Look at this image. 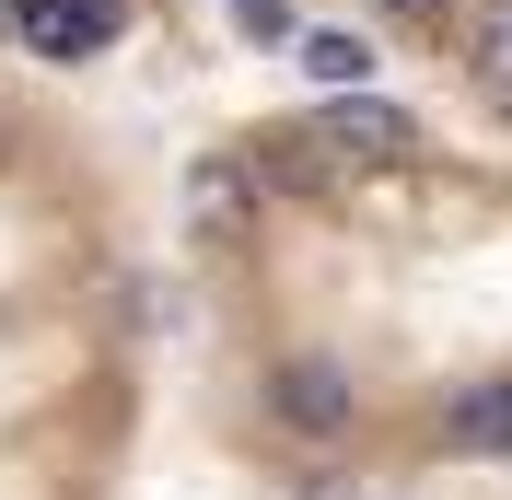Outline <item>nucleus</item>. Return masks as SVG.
<instances>
[{
    "instance_id": "0eeeda50",
    "label": "nucleus",
    "mask_w": 512,
    "mask_h": 500,
    "mask_svg": "<svg viewBox=\"0 0 512 500\" xmlns=\"http://www.w3.org/2000/svg\"><path fill=\"white\" fill-rule=\"evenodd\" d=\"M198 221H210V233L245 221V175H233V163H198Z\"/></svg>"
},
{
    "instance_id": "39448f33",
    "label": "nucleus",
    "mask_w": 512,
    "mask_h": 500,
    "mask_svg": "<svg viewBox=\"0 0 512 500\" xmlns=\"http://www.w3.org/2000/svg\"><path fill=\"white\" fill-rule=\"evenodd\" d=\"M256 175H280V187L315 198V187H338V152H326L315 117H303V128H280V140H256Z\"/></svg>"
},
{
    "instance_id": "1a4fd4ad",
    "label": "nucleus",
    "mask_w": 512,
    "mask_h": 500,
    "mask_svg": "<svg viewBox=\"0 0 512 500\" xmlns=\"http://www.w3.org/2000/svg\"><path fill=\"white\" fill-rule=\"evenodd\" d=\"M233 24H245L256 47H303V24H291V0H233Z\"/></svg>"
},
{
    "instance_id": "423d86ee",
    "label": "nucleus",
    "mask_w": 512,
    "mask_h": 500,
    "mask_svg": "<svg viewBox=\"0 0 512 500\" xmlns=\"http://www.w3.org/2000/svg\"><path fill=\"white\" fill-rule=\"evenodd\" d=\"M303 70H315L326 94H373V35H350V24H315V35H303Z\"/></svg>"
},
{
    "instance_id": "f257e3e1",
    "label": "nucleus",
    "mask_w": 512,
    "mask_h": 500,
    "mask_svg": "<svg viewBox=\"0 0 512 500\" xmlns=\"http://www.w3.org/2000/svg\"><path fill=\"white\" fill-rule=\"evenodd\" d=\"M268 419H280L291 442H350V431H361V384H350V361H326V349L268 361Z\"/></svg>"
},
{
    "instance_id": "20e7f679",
    "label": "nucleus",
    "mask_w": 512,
    "mask_h": 500,
    "mask_svg": "<svg viewBox=\"0 0 512 500\" xmlns=\"http://www.w3.org/2000/svg\"><path fill=\"white\" fill-rule=\"evenodd\" d=\"M443 442L454 454H512V373L501 384H466V396L443 407Z\"/></svg>"
},
{
    "instance_id": "7ed1b4c3",
    "label": "nucleus",
    "mask_w": 512,
    "mask_h": 500,
    "mask_svg": "<svg viewBox=\"0 0 512 500\" xmlns=\"http://www.w3.org/2000/svg\"><path fill=\"white\" fill-rule=\"evenodd\" d=\"M12 35H24L35 59H94L105 35H117V0H12Z\"/></svg>"
},
{
    "instance_id": "6e6552de",
    "label": "nucleus",
    "mask_w": 512,
    "mask_h": 500,
    "mask_svg": "<svg viewBox=\"0 0 512 500\" xmlns=\"http://www.w3.org/2000/svg\"><path fill=\"white\" fill-rule=\"evenodd\" d=\"M466 59H478V70H501V82H512V0H489L478 24H466Z\"/></svg>"
},
{
    "instance_id": "f03ea898",
    "label": "nucleus",
    "mask_w": 512,
    "mask_h": 500,
    "mask_svg": "<svg viewBox=\"0 0 512 500\" xmlns=\"http://www.w3.org/2000/svg\"><path fill=\"white\" fill-rule=\"evenodd\" d=\"M315 140L338 163H396V152H419V117L408 105H384V94H326L315 105Z\"/></svg>"
},
{
    "instance_id": "9d476101",
    "label": "nucleus",
    "mask_w": 512,
    "mask_h": 500,
    "mask_svg": "<svg viewBox=\"0 0 512 500\" xmlns=\"http://www.w3.org/2000/svg\"><path fill=\"white\" fill-rule=\"evenodd\" d=\"M361 12H384V24H443L454 0H361Z\"/></svg>"
}]
</instances>
